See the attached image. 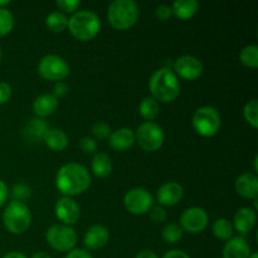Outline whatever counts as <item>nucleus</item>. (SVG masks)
Returning <instances> with one entry per match:
<instances>
[{
  "label": "nucleus",
  "mask_w": 258,
  "mask_h": 258,
  "mask_svg": "<svg viewBox=\"0 0 258 258\" xmlns=\"http://www.w3.org/2000/svg\"><path fill=\"white\" fill-rule=\"evenodd\" d=\"M10 196H12L13 201L22 202L24 203V201L30 198L32 196V189L28 184L25 183H17L13 185L12 191H10Z\"/></svg>",
  "instance_id": "obj_32"
},
{
  "label": "nucleus",
  "mask_w": 258,
  "mask_h": 258,
  "mask_svg": "<svg viewBox=\"0 0 258 258\" xmlns=\"http://www.w3.org/2000/svg\"><path fill=\"white\" fill-rule=\"evenodd\" d=\"M191 125L198 135L203 138H212L221 130L222 118L213 106H202L194 112Z\"/></svg>",
  "instance_id": "obj_6"
},
{
  "label": "nucleus",
  "mask_w": 258,
  "mask_h": 258,
  "mask_svg": "<svg viewBox=\"0 0 258 258\" xmlns=\"http://www.w3.org/2000/svg\"><path fill=\"white\" fill-rule=\"evenodd\" d=\"M199 4L196 0H176L171 5L174 17L181 20L191 19L198 13Z\"/></svg>",
  "instance_id": "obj_23"
},
{
  "label": "nucleus",
  "mask_w": 258,
  "mask_h": 258,
  "mask_svg": "<svg viewBox=\"0 0 258 258\" xmlns=\"http://www.w3.org/2000/svg\"><path fill=\"white\" fill-rule=\"evenodd\" d=\"M237 194L243 199L256 201L258 197V176L253 173H243L236 179L234 184Z\"/></svg>",
  "instance_id": "obj_17"
},
{
  "label": "nucleus",
  "mask_w": 258,
  "mask_h": 258,
  "mask_svg": "<svg viewBox=\"0 0 258 258\" xmlns=\"http://www.w3.org/2000/svg\"><path fill=\"white\" fill-rule=\"evenodd\" d=\"M165 135L160 125L155 122H143L135 133V143L143 150L154 153L163 146Z\"/></svg>",
  "instance_id": "obj_9"
},
{
  "label": "nucleus",
  "mask_w": 258,
  "mask_h": 258,
  "mask_svg": "<svg viewBox=\"0 0 258 258\" xmlns=\"http://www.w3.org/2000/svg\"><path fill=\"white\" fill-rule=\"evenodd\" d=\"M184 189L183 186L175 181H168L163 184L156 191V199L159 206L161 207H173L176 206L183 199Z\"/></svg>",
  "instance_id": "obj_14"
},
{
  "label": "nucleus",
  "mask_w": 258,
  "mask_h": 258,
  "mask_svg": "<svg viewBox=\"0 0 258 258\" xmlns=\"http://www.w3.org/2000/svg\"><path fill=\"white\" fill-rule=\"evenodd\" d=\"M58 9L60 10V13H76L78 12V8L81 7L80 0H57L55 2Z\"/></svg>",
  "instance_id": "obj_33"
},
{
  "label": "nucleus",
  "mask_w": 258,
  "mask_h": 258,
  "mask_svg": "<svg viewBox=\"0 0 258 258\" xmlns=\"http://www.w3.org/2000/svg\"><path fill=\"white\" fill-rule=\"evenodd\" d=\"M3 258H28L25 254L20 253V252H9V253L5 254Z\"/></svg>",
  "instance_id": "obj_44"
},
{
  "label": "nucleus",
  "mask_w": 258,
  "mask_h": 258,
  "mask_svg": "<svg viewBox=\"0 0 258 258\" xmlns=\"http://www.w3.org/2000/svg\"><path fill=\"white\" fill-rule=\"evenodd\" d=\"M176 77H180L185 81L198 80L203 73V63L194 55L185 54L175 59L171 67Z\"/></svg>",
  "instance_id": "obj_12"
},
{
  "label": "nucleus",
  "mask_w": 258,
  "mask_h": 258,
  "mask_svg": "<svg viewBox=\"0 0 258 258\" xmlns=\"http://www.w3.org/2000/svg\"><path fill=\"white\" fill-rule=\"evenodd\" d=\"M155 15L158 17V19L168 20L169 18L173 15V12H171V7H170V5H166V4L159 5V7L155 9Z\"/></svg>",
  "instance_id": "obj_38"
},
{
  "label": "nucleus",
  "mask_w": 258,
  "mask_h": 258,
  "mask_svg": "<svg viewBox=\"0 0 258 258\" xmlns=\"http://www.w3.org/2000/svg\"><path fill=\"white\" fill-rule=\"evenodd\" d=\"M59 102L52 93H42L33 102V112L38 118L52 116L57 111Z\"/></svg>",
  "instance_id": "obj_19"
},
{
  "label": "nucleus",
  "mask_w": 258,
  "mask_h": 258,
  "mask_svg": "<svg viewBox=\"0 0 258 258\" xmlns=\"http://www.w3.org/2000/svg\"><path fill=\"white\" fill-rule=\"evenodd\" d=\"M43 143L53 151H63L68 146V136L60 128H49L45 134Z\"/></svg>",
  "instance_id": "obj_24"
},
{
  "label": "nucleus",
  "mask_w": 258,
  "mask_h": 258,
  "mask_svg": "<svg viewBox=\"0 0 258 258\" xmlns=\"http://www.w3.org/2000/svg\"><path fill=\"white\" fill-rule=\"evenodd\" d=\"M163 258H190V256L181 249H171L166 252Z\"/></svg>",
  "instance_id": "obj_42"
},
{
  "label": "nucleus",
  "mask_w": 258,
  "mask_h": 258,
  "mask_svg": "<svg viewBox=\"0 0 258 258\" xmlns=\"http://www.w3.org/2000/svg\"><path fill=\"white\" fill-rule=\"evenodd\" d=\"M64 258H93L92 254L90 252H87V249L82 248H75L71 252H68L67 256Z\"/></svg>",
  "instance_id": "obj_40"
},
{
  "label": "nucleus",
  "mask_w": 258,
  "mask_h": 258,
  "mask_svg": "<svg viewBox=\"0 0 258 258\" xmlns=\"http://www.w3.org/2000/svg\"><path fill=\"white\" fill-rule=\"evenodd\" d=\"M38 73L50 82H62L70 75V64L60 55L47 54L38 63Z\"/></svg>",
  "instance_id": "obj_8"
},
{
  "label": "nucleus",
  "mask_w": 258,
  "mask_h": 258,
  "mask_svg": "<svg viewBox=\"0 0 258 258\" xmlns=\"http://www.w3.org/2000/svg\"><path fill=\"white\" fill-rule=\"evenodd\" d=\"M91 174L86 166L78 163H67L58 170L55 175V186L63 197L81 196L91 185Z\"/></svg>",
  "instance_id": "obj_1"
},
{
  "label": "nucleus",
  "mask_w": 258,
  "mask_h": 258,
  "mask_svg": "<svg viewBox=\"0 0 258 258\" xmlns=\"http://www.w3.org/2000/svg\"><path fill=\"white\" fill-rule=\"evenodd\" d=\"M249 258H258V253H257V252H253V253H251Z\"/></svg>",
  "instance_id": "obj_47"
},
{
  "label": "nucleus",
  "mask_w": 258,
  "mask_h": 258,
  "mask_svg": "<svg viewBox=\"0 0 258 258\" xmlns=\"http://www.w3.org/2000/svg\"><path fill=\"white\" fill-rule=\"evenodd\" d=\"M135 144V133L131 128L121 127L111 133L108 145L116 151H125Z\"/></svg>",
  "instance_id": "obj_20"
},
{
  "label": "nucleus",
  "mask_w": 258,
  "mask_h": 258,
  "mask_svg": "<svg viewBox=\"0 0 258 258\" xmlns=\"http://www.w3.org/2000/svg\"><path fill=\"white\" fill-rule=\"evenodd\" d=\"M123 207L135 216H143L154 207V197L144 188H133L123 197Z\"/></svg>",
  "instance_id": "obj_10"
},
{
  "label": "nucleus",
  "mask_w": 258,
  "mask_h": 258,
  "mask_svg": "<svg viewBox=\"0 0 258 258\" xmlns=\"http://www.w3.org/2000/svg\"><path fill=\"white\" fill-rule=\"evenodd\" d=\"M257 223V214L256 211L249 207H243L238 209L234 214V218L232 224H233L234 231L238 232L242 237L248 234L252 229L256 227Z\"/></svg>",
  "instance_id": "obj_16"
},
{
  "label": "nucleus",
  "mask_w": 258,
  "mask_h": 258,
  "mask_svg": "<svg viewBox=\"0 0 258 258\" xmlns=\"http://www.w3.org/2000/svg\"><path fill=\"white\" fill-rule=\"evenodd\" d=\"M45 239L50 248L64 253V252H71L72 249H75L78 237L72 227L58 223L53 224L48 228L47 233H45Z\"/></svg>",
  "instance_id": "obj_7"
},
{
  "label": "nucleus",
  "mask_w": 258,
  "mask_h": 258,
  "mask_svg": "<svg viewBox=\"0 0 258 258\" xmlns=\"http://www.w3.org/2000/svg\"><path fill=\"white\" fill-rule=\"evenodd\" d=\"M150 218L154 223H163L168 218V213H166L165 208L161 206H155L150 209Z\"/></svg>",
  "instance_id": "obj_36"
},
{
  "label": "nucleus",
  "mask_w": 258,
  "mask_h": 258,
  "mask_svg": "<svg viewBox=\"0 0 258 258\" xmlns=\"http://www.w3.org/2000/svg\"><path fill=\"white\" fill-rule=\"evenodd\" d=\"M12 87L9 83L0 82V105H5L12 98Z\"/></svg>",
  "instance_id": "obj_37"
},
{
  "label": "nucleus",
  "mask_w": 258,
  "mask_h": 258,
  "mask_svg": "<svg viewBox=\"0 0 258 258\" xmlns=\"http://www.w3.org/2000/svg\"><path fill=\"white\" fill-rule=\"evenodd\" d=\"M48 130H49V126L45 122L44 118L35 117L32 118L25 126L24 136L32 143H39V141H43Z\"/></svg>",
  "instance_id": "obj_21"
},
{
  "label": "nucleus",
  "mask_w": 258,
  "mask_h": 258,
  "mask_svg": "<svg viewBox=\"0 0 258 258\" xmlns=\"http://www.w3.org/2000/svg\"><path fill=\"white\" fill-rule=\"evenodd\" d=\"M239 60L244 67L257 68L258 67V45L249 44L242 48L239 52Z\"/></svg>",
  "instance_id": "obj_28"
},
{
  "label": "nucleus",
  "mask_w": 258,
  "mask_h": 258,
  "mask_svg": "<svg viewBox=\"0 0 258 258\" xmlns=\"http://www.w3.org/2000/svg\"><path fill=\"white\" fill-rule=\"evenodd\" d=\"M135 258H159V256L151 249H143L136 254Z\"/></svg>",
  "instance_id": "obj_43"
},
{
  "label": "nucleus",
  "mask_w": 258,
  "mask_h": 258,
  "mask_svg": "<svg viewBox=\"0 0 258 258\" xmlns=\"http://www.w3.org/2000/svg\"><path fill=\"white\" fill-rule=\"evenodd\" d=\"M45 25L52 33H62L67 29L68 18L60 12H52L45 18Z\"/></svg>",
  "instance_id": "obj_27"
},
{
  "label": "nucleus",
  "mask_w": 258,
  "mask_h": 258,
  "mask_svg": "<svg viewBox=\"0 0 258 258\" xmlns=\"http://www.w3.org/2000/svg\"><path fill=\"white\" fill-rule=\"evenodd\" d=\"M139 19V8L134 0H115L108 5L107 20L117 30H127Z\"/></svg>",
  "instance_id": "obj_5"
},
{
  "label": "nucleus",
  "mask_w": 258,
  "mask_h": 258,
  "mask_svg": "<svg viewBox=\"0 0 258 258\" xmlns=\"http://www.w3.org/2000/svg\"><path fill=\"white\" fill-rule=\"evenodd\" d=\"M10 4V0H0V9L2 8H7Z\"/></svg>",
  "instance_id": "obj_46"
},
{
  "label": "nucleus",
  "mask_w": 258,
  "mask_h": 258,
  "mask_svg": "<svg viewBox=\"0 0 258 258\" xmlns=\"http://www.w3.org/2000/svg\"><path fill=\"white\" fill-rule=\"evenodd\" d=\"M80 149L83 154H87V155L93 154L95 155L96 151H97V143H96L95 139L85 136L80 140Z\"/></svg>",
  "instance_id": "obj_35"
},
{
  "label": "nucleus",
  "mask_w": 258,
  "mask_h": 258,
  "mask_svg": "<svg viewBox=\"0 0 258 258\" xmlns=\"http://www.w3.org/2000/svg\"><path fill=\"white\" fill-rule=\"evenodd\" d=\"M149 91L151 97L155 98L158 102L170 103L175 101L180 93V82L171 68H159L151 75Z\"/></svg>",
  "instance_id": "obj_2"
},
{
  "label": "nucleus",
  "mask_w": 258,
  "mask_h": 258,
  "mask_svg": "<svg viewBox=\"0 0 258 258\" xmlns=\"http://www.w3.org/2000/svg\"><path fill=\"white\" fill-rule=\"evenodd\" d=\"M3 59V52H2V48H0V62H2Z\"/></svg>",
  "instance_id": "obj_48"
},
{
  "label": "nucleus",
  "mask_w": 258,
  "mask_h": 258,
  "mask_svg": "<svg viewBox=\"0 0 258 258\" xmlns=\"http://www.w3.org/2000/svg\"><path fill=\"white\" fill-rule=\"evenodd\" d=\"M68 30L80 42H88L97 37L101 30V20L91 10H78L68 18Z\"/></svg>",
  "instance_id": "obj_3"
},
{
  "label": "nucleus",
  "mask_w": 258,
  "mask_h": 258,
  "mask_svg": "<svg viewBox=\"0 0 258 258\" xmlns=\"http://www.w3.org/2000/svg\"><path fill=\"white\" fill-rule=\"evenodd\" d=\"M243 117L253 128L258 127V101L256 98L248 101L243 107Z\"/></svg>",
  "instance_id": "obj_31"
},
{
  "label": "nucleus",
  "mask_w": 258,
  "mask_h": 258,
  "mask_svg": "<svg viewBox=\"0 0 258 258\" xmlns=\"http://www.w3.org/2000/svg\"><path fill=\"white\" fill-rule=\"evenodd\" d=\"M139 112L146 122H153L160 113V105L151 96L144 97L139 105Z\"/></svg>",
  "instance_id": "obj_25"
},
{
  "label": "nucleus",
  "mask_w": 258,
  "mask_h": 258,
  "mask_svg": "<svg viewBox=\"0 0 258 258\" xmlns=\"http://www.w3.org/2000/svg\"><path fill=\"white\" fill-rule=\"evenodd\" d=\"M32 224V213L29 207L22 202L12 201L7 204L3 212V226L9 233H25Z\"/></svg>",
  "instance_id": "obj_4"
},
{
  "label": "nucleus",
  "mask_w": 258,
  "mask_h": 258,
  "mask_svg": "<svg viewBox=\"0 0 258 258\" xmlns=\"http://www.w3.org/2000/svg\"><path fill=\"white\" fill-rule=\"evenodd\" d=\"M209 224V216L206 209L201 207H190L185 209L180 216L181 229L190 234L202 233Z\"/></svg>",
  "instance_id": "obj_11"
},
{
  "label": "nucleus",
  "mask_w": 258,
  "mask_h": 258,
  "mask_svg": "<svg viewBox=\"0 0 258 258\" xmlns=\"http://www.w3.org/2000/svg\"><path fill=\"white\" fill-rule=\"evenodd\" d=\"M92 134L95 138L100 139V140H105L108 139L111 135V127L106 122H96L92 125Z\"/></svg>",
  "instance_id": "obj_34"
},
{
  "label": "nucleus",
  "mask_w": 258,
  "mask_h": 258,
  "mask_svg": "<svg viewBox=\"0 0 258 258\" xmlns=\"http://www.w3.org/2000/svg\"><path fill=\"white\" fill-rule=\"evenodd\" d=\"M55 217L66 226H72L77 223L81 216V208L75 199L70 197H62L57 201L54 206Z\"/></svg>",
  "instance_id": "obj_13"
},
{
  "label": "nucleus",
  "mask_w": 258,
  "mask_h": 258,
  "mask_svg": "<svg viewBox=\"0 0 258 258\" xmlns=\"http://www.w3.org/2000/svg\"><path fill=\"white\" fill-rule=\"evenodd\" d=\"M184 231L181 227L176 223H168L164 226L163 232H161V237H163L164 242L169 244L178 243L181 238H183Z\"/></svg>",
  "instance_id": "obj_29"
},
{
  "label": "nucleus",
  "mask_w": 258,
  "mask_h": 258,
  "mask_svg": "<svg viewBox=\"0 0 258 258\" xmlns=\"http://www.w3.org/2000/svg\"><path fill=\"white\" fill-rule=\"evenodd\" d=\"M9 197V189L8 185L3 180H0V208L7 203V199Z\"/></svg>",
  "instance_id": "obj_41"
},
{
  "label": "nucleus",
  "mask_w": 258,
  "mask_h": 258,
  "mask_svg": "<svg viewBox=\"0 0 258 258\" xmlns=\"http://www.w3.org/2000/svg\"><path fill=\"white\" fill-rule=\"evenodd\" d=\"M30 258H50V256L47 253V252L39 251V252H37V253L33 254V256Z\"/></svg>",
  "instance_id": "obj_45"
},
{
  "label": "nucleus",
  "mask_w": 258,
  "mask_h": 258,
  "mask_svg": "<svg viewBox=\"0 0 258 258\" xmlns=\"http://www.w3.org/2000/svg\"><path fill=\"white\" fill-rule=\"evenodd\" d=\"M14 28V15L7 8L0 9V37L9 34Z\"/></svg>",
  "instance_id": "obj_30"
},
{
  "label": "nucleus",
  "mask_w": 258,
  "mask_h": 258,
  "mask_svg": "<svg viewBox=\"0 0 258 258\" xmlns=\"http://www.w3.org/2000/svg\"><path fill=\"white\" fill-rule=\"evenodd\" d=\"M251 247L246 238L242 236L232 237L226 242L222 251L223 258H249L251 256Z\"/></svg>",
  "instance_id": "obj_18"
},
{
  "label": "nucleus",
  "mask_w": 258,
  "mask_h": 258,
  "mask_svg": "<svg viewBox=\"0 0 258 258\" xmlns=\"http://www.w3.org/2000/svg\"><path fill=\"white\" fill-rule=\"evenodd\" d=\"M68 93V85H66L64 82H57L54 85V88H53V93L52 95L54 96L55 98H62V97H64L66 95H67Z\"/></svg>",
  "instance_id": "obj_39"
},
{
  "label": "nucleus",
  "mask_w": 258,
  "mask_h": 258,
  "mask_svg": "<svg viewBox=\"0 0 258 258\" xmlns=\"http://www.w3.org/2000/svg\"><path fill=\"white\" fill-rule=\"evenodd\" d=\"M110 241V232L102 224H95L87 229L83 238L86 248L90 251H98L107 246Z\"/></svg>",
  "instance_id": "obj_15"
},
{
  "label": "nucleus",
  "mask_w": 258,
  "mask_h": 258,
  "mask_svg": "<svg viewBox=\"0 0 258 258\" xmlns=\"http://www.w3.org/2000/svg\"><path fill=\"white\" fill-rule=\"evenodd\" d=\"M212 233L219 241H228L233 237L234 228L231 221L227 218H218L212 226Z\"/></svg>",
  "instance_id": "obj_26"
},
{
  "label": "nucleus",
  "mask_w": 258,
  "mask_h": 258,
  "mask_svg": "<svg viewBox=\"0 0 258 258\" xmlns=\"http://www.w3.org/2000/svg\"><path fill=\"white\" fill-rule=\"evenodd\" d=\"M112 161L106 153H96L91 161V170L97 178H107L112 173Z\"/></svg>",
  "instance_id": "obj_22"
}]
</instances>
